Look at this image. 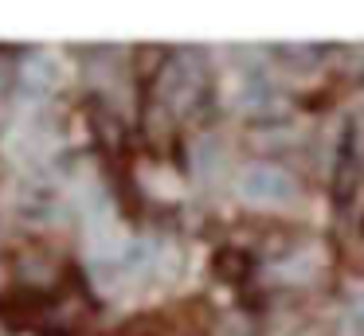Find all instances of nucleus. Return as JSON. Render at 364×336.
<instances>
[{
	"instance_id": "f257e3e1",
	"label": "nucleus",
	"mask_w": 364,
	"mask_h": 336,
	"mask_svg": "<svg viewBox=\"0 0 364 336\" xmlns=\"http://www.w3.org/2000/svg\"><path fill=\"white\" fill-rule=\"evenodd\" d=\"M251 270H255V258L247 254V250L223 246L220 254H215V278H223V281H247Z\"/></svg>"
}]
</instances>
